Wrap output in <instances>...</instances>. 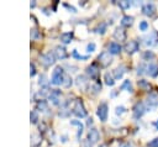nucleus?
<instances>
[{"label": "nucleus", "mask_w": 158, "mask_h": 147, "mask_svg": "<svg viewBox=\"0 0 158 147\" xmlns=\"http://www.w3.org/2000/svg\"><path fill=\"white\" fill-rule=\"evenodd\" d=\"M64 70L60 65L56 67L53 73H52V78H51V83L54 84V85H60L63 84V80H64Z\"/></svg>", "instance_id": "1"}, {"label": "nucleus", "mask_w": 158, "mask_h": 147, "mask_svg": "<svg viewBox=\"0 0 158 147\" xmlns=\"http://www.w3.org/2000/svg\"><path fill=\"white\" fill-rule=\"evenodd\" d=\"M98 59H99L100 65H101V67H104V68H105V67H107V65H110V64H111V62H112L111 53H110V52H107V51L101 52V53L99 54Z\"/></svg>", "instance_id": "2"}, {"label": "nucleus", "mask_w": 158, "mask_h": 147, "mask_svg": "<svg viewBox=\"0 0 158 147\" xmlns=\"http://www.w3.org/2000/svg\"><path fill=\"white\" fill-rule=\"evenodd\" d=\"M96 115H98V117H99L101 121H106V120H107L109 107H107V104H106V103H101V104L98 106Z\"/></svg>", "instance_id": "3"}, {"label": "nucleus", "mask_w": 158, "mask_h": 147, "mask_svg": "<svg viewBox=\"0 0 158 147\" xmlns=\"http://www.w3.org/2000/svg\"><path fill=\"white\" fill-rule=\"evenodd\" d=\"M73 112L74 115H77L78 117H84L86 116V110L84 107V104L81 100H77L75 104H74V107H73Z\"/></svg>", "instance_id": "4"}, {"label": "nucleus", "mask_w": 158, "mask_h": 147, "mask_svg": "<svg viewBox=\"0 0 158 147\" xmlns=\"http://www.w3.org/2000/svg\"><path fill=\"white\" fill-rule=\"evenodd\" d=\"M41 62H42L46 67L52 65V64L56 62V56H54V53H53V52H51V51H48V52L43 53V54L41 56Z\"/></svg>", "instance_id": "5"}, {"label": "nucleus", "mask_w": 158, "mask_h": 147, "mask_svg": "<svg viewBox=\"0 0 158 147\" xmlns=\"http://www.w3.org/2000/svg\"><path fill=\"white\" fill-rule=\"evenodd\" d=\"M156 11H157V7H156V5H154L153 2H147V4H144V5L142 6V12H143L146 16L152 17V16L156 15Z\"/></svg>", "instance_id": "6"}, {"label": "nucleus", "mask_w": 158, "mask_h": 147, "mask_svg": "<svg viewBox=\"0 0 158 147\" xmlns=\"http://www.w3.org/2000/svg\"><path fill=\"white\" fill-rule=\"evenodd\" d=\"M133 116L136 117V119H139L141 116H143V114L146 112V106H144V104L142 103V101H138V103H136L135 104V106H133Z\"/></svg>", "instance_id": "7"}, {"label": "nucleus", "mask_w": 158, "mask_h": 147, "mask_svg": "<svg viewBox=\"0 0 158 147\" xmlns=\"http://www.w3.org/2000/svg\"><path fill=\"white\" fill-rule=\"evenodd\" d=\"M146 103H147L149 109L157 107L158 106V94L157 93H149L147 99H146Z\"/></svg>", "instance_id": "8"}, {"label": "nucleus", "mask_w": 158, "mask_h": 147, "mask_svg": "<svg viewBox=\"0 0 158 147\" xmlns=\"http://www.w3.org/2000/svg\"><path fill=\"white\" fill-rule=\"evenodd\" d=\"M138 48H139V44H138V42L135 41V40L128 41V42L125 44V51H126L128 54H133V53H136V52L138 51Z\"/></svg>", "instance_id": "9"}, {"label": "nucleus", "mask_w": 158, "mask_h": 147, "mask_svg": "<svg viewBox=\"0 0 158 147\" xmlns=\"http://www.w3.org/2000/svg\"><path fill=\"white\" fill-rule=\"evenodd\" d=\"M54 56H56V58H58V59H65L67 57H68V52H67V49L64 48V47H62V46H57L56 48H54Z\"/></svg>", "instance_id": "10"}, {"label": "nucleus", "mask_w": 158, "mask_h": 147, "mask_svg": "<svg viewBox=\"0 0 158 147\" xmlns=\"http://www.w3.org/2000/svg\"><path fill=\"white\" fill-rule=\"evenodd\" d=\"M100 138V133L96 128H90L89 132H88V141L93 145V143H96Z\"/></svg>", "instance_id": "11"}, {"label": "nucleus", "mask_w": 158, "mask_h": 147, "mask_svg": "<svg viewBox=\"0 0 158 147\" xmlns=\"http://www.w3.org/2000/svg\"><path fill=\"white\" fill-rule=\"evenodd\" d=\"M86 74H88L91 79L98 80V79H99V69H98V67L94 65V64L89 65V67L86 68Z\"/></svg>", "instance_id": "12"}, {"label": "nucleus", "mask_w": 158, "mask_h": 147, "mask_svg": "<svg viewBox=\"0 0 158 147\" xmlns=\"http://www.w3.org/2000/svg\"><path fill=\"white\" fill-rule=\"evenodd\" d=\"M126 69H127V68H126V65H123V64H121V65H118L117 68H115V69L112 70L114 78H115V79H121V78L123 77V74L127 72Z\"/></svg>", "instance_id": "13"}, {"label": "nucleus", "mask_w": 158, "mask_h": 147, "mask_svg": "<svg viewBox=\"0 0 158 147\" xmlns=\"http://www.w3.org/2000/svg\"><path fill=\"white\" fill-rule=\"evenodd\" d=\"M114 37H115L117 41H123V40L126 38V32L123 31V28L116 27L115 31H114Z\"/></svg>", "instance_id": "14"}, {"label": "nucleus", "mask_w": 158, "mask_h": 147, "mask_svg": "<svg viewBox=\"0 0 158 147\" xmlns=\"http://www.w3.org/2000/svg\"><path fill=\"white\" fill-rule=\"evenodd\" d=\"M156 41H157V33L156 32H151L148 36L144 37V43L147 46H153L156 43Z\"/></svg>", "instance_id": "15"}, {"label": "nucleus", "mask_w": 158, "mask_h": 147, "mask_svg": "<svg viewBox=\"0 0 158 147\" xmlns=\"http://www.w3.org/2000/svg\"><path fill=\"white\" fill-rule=\"evenodd\" d=\"M109 52H110L111 54H118V53L121 52V46H120V43H117V42H111V43L109 44Z\"/></svg>", "instance_id": "16"}, {"label": "nucleus", "mask_w": 158, "mask_h": 147, "mask_svg": "<svg viewBox=\"0 0 158 147\" xmlns=\"http://www.w3.org/2000/svg\"><path fill=\"white\" fill-rule=\"evenodd\" d=\"M147 74H149L151 77H156L158 74V65L156 63H149L147 65Z\"/></svg>", "instance_id": "17"}, {"label": "nucleus", "mask_w": 158, "mask_h": 147, "mask_svg": "<svg viewBox=\"0 0 158 147\" xmlns=\"http://www.w3.org/2000/svg\"><path fill=\"white\" fill-rule=\"evenodd\" d=\"M133 17L132 16H128V15H126V16H123L122 19H121V26H123V27H130V26H132L133 25Z\"/></svg>", "instance_id": "18"}, {"label": "nucleus", "mask_w": 158, "mask_h": 147, "mask_svg": "<svg viewBox=\"0 0 158 147\" xmlns=\"http://www.w3.org/2000/svg\"><path fill=\"white\" fill-rule=\"evenodd\" d=\"M73 32L70 31V32H64V33H62L60 35V42H63V43H70L72 42V40H73Z\"/></svg>", "instance_id": "19"}, {"label": "nucleus", "mask_w": 158, "mask_h": 147, "mask_svg": "<svg viewBox=\"0 0 158 147\" xmlns=\"http://www.w3.org/2000/svg\"><path fill=\"white\" fill-rule=\"evenodd\" d=\"M75 84H77L79 88H85V86L88 85L86 77H85V75H78L77 79H75Z\"/></svg>", "instance_id": "20"}, {"label": "nucleus", "mask_w": 158, "mask_h": 147, "mask_svg": "<svg viewBox=\"0 0 158 147\" xmlns=\"http://www.w3.org/2000/svg\"><path fill=\"white\" fill-rule=\"evenodd\" d=\"M104 79H105V84H107V85H110V86H112L114 84H115V78H114V75L111 74V73H105V75H104Z\"/></svg>", "instance_id": "21"}, {"label": "nucleus", "mask_w": 158, "mask_h": 147, "mask_svg": "<svg viewBox=\"0 0 158 147\" xmlns=\"http://www.w3.org/2000/svg\"><path fill=\"white\" fill-rule=\"evenodd\" d=\"M106 28H107L106 23H105V22H100V23L94 28V32L100 33V35H104V33H105V31H106Z\"/></svg>", "instance_id": "22"}, {"label": "nucleus", "mask_w": 158, "mask_h": 147, "mask_svg": "<svg viewBox=\"0 0 158 147\" xmlns=\"http://www.w3.org/2000/svg\"><path fill=\"white\" fill-rule=\"evenodd\" d=\"M36 106H37V109H38V110H41V111H47V110H48V104H47V101H46V100H43V99L38 100Z\"/></svg>", "instance_id": "23"}, {"label": "nucleus", "mask_w": 158, "mask_h": 147, "mask_svg": "<svg viewBox=\"0 0 158 147\" xmlns=\"http://www.w3.org/2000/svg\"><path fill=\"white\" fill-rule=\"evenodd\" d=\"M70 124L72 125H75V126H78L79 128H78V135H77V137L79 138V136L81 135V132H83V124L79 121V120H72L70 121Z\"/></svg>", "instance_id": "24"}, {"label": "nucleus", "mask_w": 158, "mask_h": 147, "mask_svg": "<svg viewBox=\"0 0 158 147\" xmlns=\"http://www.w3.org/2000/svg\"><path fill=\"white\" fill-rule=\"evenodd\" d=\"M156 56H154V53L152 52V51H144L143 53H142V58L144 59V61H149V59H153Z\"/></svg>", "instance_id": "25"}, {"label": "nucleus", "mask_w": 158, "mask_h": 147, "mask_svg": "<svg viewBox=\"0 0 158 147\" xmlns=\"http://www.w3.org/2000/svg\"><path fill=\"white\" fill-rule=\"evenodd\" d=\"M121 89H127V91L128 93H132L133 91V88H132V84H131V82L127 79V80H125L123 83H122V85H121Z\"/></svg>", "instance_id": "26"}, {"label": "nucleus", "mask_w": 158, "mask_h": 147, "mask_svg": "<svg viewBox=\"0 0 158 147\" xmlns=\"http://www.w3.org/2000/svg\"><path fill=\"white\" fill-rule=\"evenodd\" d=\"M38 83H40L41 86H48V84H49V82H48V79H47V77H46L44 74L40 75V80H38Z\"/></svg>", "instance_id": "27"}, {"label": "nucleus", "mask_w": 158, "mask_h": 147, "mask_svg": "<svg viewBox=\"0 0 158 147\" xmlns=\"http://www.w3.org/2000/svg\"><path fill=\"white\" fill-rule=\"evenodd\" d=\"M138 86L142 88V89H144V90H149V89H151V85H149V84L147 83V80H144V79L138 80Z\"/></svg>", "instance_id": "28"}, {"label": "nucleus", "mask_w": 158, "mask_h": 147, "mask_svg": "<svg viewBox=\"0 0 158 147\" xmlns=\"http://www.w3.org/2000/svg\"><path fill=\"white\" fill-rule=\"evenodd\" d=\"M131 5H132V2H131V1H128V0H122V1H118V6H120L121 9H128Z\"/></svg>", "instance_id": "29"}, {"label": "nucleus", "mask_w": 158, "mask_h": 147, "mask_svg": "<svg viewBox=\"0 0 158 147\" xmlns=\"http://www.w3.org/2000/svg\"><path fill=\"white\" fill-rule=\"evenodd\" d=\"M30 35H31V38H33V40H37V38H40V37H41V33L38 32V30H37V28H31Z\"/></svg>", "instance_id": "30"}, {"label": "nucleus", "mask_w": 158, "mask_h": 147, "mask_svg": "<svg viewBox=\"0 0 158 147\" xmlns=\"http://www.w3.org/2000/svg\"><path fill=\"white\" fill-rule=\"evenodd\" d=\"M30 119H31V122L32 124H37V121H38V114L33 110V111H31L30 112Z\"/></svg>", "instance_id": "31"}, {"label": "nucleus", "mask_w": 158, "mask_h": 147, "mask_svg": "<svg viewBox=\"0 0 158 147\" xmlns=\"http://www.w3.org/2000/svg\"><path fill=\"white\" fill-rule=\"evenodd\" d=\"M72 83H73V82H72V78H70L69 75H64V80H63V84H62V85H64V86L68 88V86L72 85Z\"/></svg>", "instance_id": "32"}, {"label": "nucleus", "mask_w": 158, "mask_h": 147, "mask_svg": "<svg viewBox=\"0 0 158 147\" xmlns=\"http://www.w3.org/2000/svg\"><path fill=\"white\" fill-rule=\"evenodd\" d=\"M31 138H32V145L33 146H37L40 142H41V137L38 136V135H31Z\"/></svg>", "instance_id": "33"}, {"label": "nucleus", "mask_w": 158, "mask_h": 147, "mask_svg": "<svg viewBox=\"0 0 158 147\" xmlns=\"http://www.w3.org/2000/svg\"><path fill=\"white\" fill-rule=\"evenodd\" d=\"M138 27H139L141 31H147V28H148V22H147V21H141Z\"/></svg>", "instance_id": "34"}, {"label": "nucleus", "mask_w": 158, "mask_h": 147, "mask_svg": "<svg viewBox=\"0 0 158 147\" xmlns=\"http://www.w3.org/2000/svg\"><path fill=\"white\" fill-rule=\"evenodd\" d=\"M73 57H75V58H78V59H84V61L89 58V56H80V54H78L77 49H74V51H73Z\"/></svg>", "instance_id": "35"}, {"label": "nucleus", "mask_w": 158, "mask_h": 147, "mask_svg": "<svg viewBox=\"0 0 158 147\" xmlns=\"http://www.w3.org/2000/svg\"><path fill=\"white\" fill-rule=\"evenodd\" d=\"M144 69L147 70V67H146L144 64H139V65L137 67V74H143V73H144Z\"/></svg>", "instance_id": "36"}, {"label": "nucleus", "mask_w": 158, "mask_h": 147, "mask_svg": "<svg viewBox=\"0 0 158 147\" xmlns=\"http://www.w3.org/2000/svg\"><path fill=\"white\" fill-rule=\"evenodd\" d=\"M115 112H116V115H121V114L126 112V107L125 106H117L116 110H115Z\"/></svg>", "instance_id": "37"}, {"label": "nucleus", "mask_w": 158, "mask_h": 147, "mask_svg": "<svg viewBox=\"0 0 158 147\" xmlns=\"http://www.w3.org/2000/svg\"><path fill=\"white\" fill-rule=\"evenodd\" d=\"M95 47H96V46H95V43H94V42H91V43H89V44L86 46V51H88L89 53H90V52H94V51H95Z\"/></svg>", "instance_id": "38"}, {"label": "nucleus", "mask_w": 158, "mask_h": 147, "mask_svg": "<svg viewBox=\"0 0 158 147\" xmlns=\"http://www.w3.org/2000/svg\"><path fill=\"white\" fill-rule=\"evenodd\" d=\"M148 147H158V137L153 138V140L148 143Z\"/></svg>", "instance_id": "39"}, {"label": "nucleus", "mask_w": 158, "mask_h": 147, "mask_svg": "<svg viewBox=\"0 0 158 147\" xmlns=\"http://www.w3.org/2000/svg\"><path fill=\"white\" fill-rule=\"evenodd\" d=\"M30 69H31V70H30V74H31V77H33V75L36 74V68H35V64H33V63L30 64Z\"/></svg>", "instance_id": "40"}, {"label": "nucleus", "mask_w": 158, "mask_h": 147, "mask_svg": "<svg viewBox=\"0 0 158 147\" xmlns=\"http://www.w3.org/2000/svg\"><path fill=\"white\" fill-rule=\"evenodd\" d=\"M64 6H65L68 10H70L72 12H77V9H75L74 6H72V5H69V4H64Z\"/></svg>", "instance_id": "41"}, {"label": "nucleus", "mask_w": 158, "mask_h": 147, "mask_svg": "<svg viewBox=\"0 0 158 147\" xmlns=\"http://www.w3.org/2000/svg\"><path fill=\"white\" fill-rule=\"evenodd\" d=\"M121 147H133V145L132 143H123V145H121Z\"/></svg>", "instance_id": "42"}, {"label": "nucleus", "mask_w": 158, "mask_h": 147, "mask_svg": "<svg viewBox=\"0 0 158 147\" xmlns=\"http://www.w3.org/2000/svg\"><path fill=\"white\" fill-rule=\"evenodd\" d=\"M86 124H88V125L90 126V125L93 124V119H91V117H89V119H88V121H86Z\"/></svg>", "instance_id": "43"}, {"label": "nucleus", "mask_w": 158, "mask_h": 147, "mask_svg": "<svg viewBox=\"0 0 158 147\" xmlns=\"http://www.w3.org/2000/svg\"><path fill=\"white\" fill-rule=\"evenodd\" d=\"M35 5H36V2H35V1H32V2H31V4H30V6H31V7H33V6H35Z\"/></svg>", "instance_id": "44"}, {"label": "nucleus", "mask_w": 158, "mask_h": 147, "mask_svg": "<svg viewBox=\"0 0 158 147\" xmlns=\"http://www.w3.org/2000/svg\"><path fill=\"white\" fill-rule=\"evenodd\" d=\"M156 126H157V127H158V121H157V122H156Z\"/></svg>", "instance_id": "45"}]
</instances>
